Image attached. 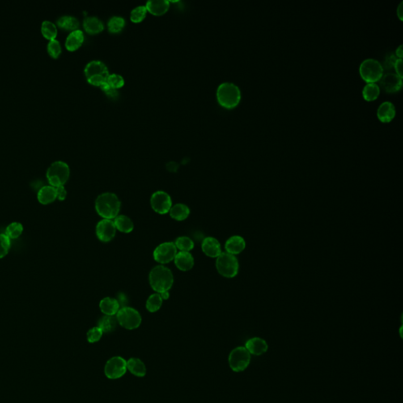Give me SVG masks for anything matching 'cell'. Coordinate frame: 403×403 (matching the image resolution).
<instances>
[{"mask_svg":"<svg viewBox=\"0 0 403 403\" xmlns=\"http://www.w3.org/2000/svg\"><path fill=\"white\" fill-rule=\"evenodd\" d=\"M121 209V202L114 193L107 192L98 196L95 201V210L104 219H115Z\"/></svg>","mask_w":403,"mask_h":403,"instance_id":"cell-1","label":"cell"},{"mask_svg":"<svg viewBox=\"0 0 403 403\" xmlns=\"http://www.w3.org/2000/svg\"><path fill=\"white\" fill-rule=\"evenodd\" d=\"M149 281L153 290L156 292L169 291L173 285V276L168 268L163 265H158L150 271Z\"/></svg>","mask_w":403,"mask_h":403,"instance_id":"cell-2","label":"cell"},{"mask_svg":"<svg viewBox=\"0 0 403 403\" xmlns=\"http://www.w3.org/2000/svg\"><path fill=\"white\" fill-rule=\"evenodd\" d=\"M218 103L228 109H231L239 104L241 99V91L235 84L225 82L219 85L217 91Z\"/></svg>","mask_w":403,"mask_h":403,"instance_id":"cell-3","label":"cell"},{"mask_svg":"<svg viewBox=\"0 0 403 403\" xmlns=\"http://www.w3.org/2000/svg\"><path fill=\"white\" fill-rule=\"evenodd\" d=\"M87 81L95 86H103L109 77L107 65L100 61H91L87 64L85 69Z\"/></svg>","mask_w":403,"mask_h":403,"instance_id":"cell-4","label":"cell"},{"mask_svg":"<svg viewBox=\"0 0 403 403\" xmlns=\"http://www.w3.org/2000/svg\"><path fill=\"white\" fill-rule=\"evenodd\" d=\"M47 177L54 188L63 186L69 177V166L61 161L53 162L47 171Z\"/></svg>","mask_w":403,"mask_h":403,"instance_id":"cell-5","label":"cell"},{"mask_svg":"<svg viewBox=\"0 0 403 403\" xmlns=\"http://www.w3.org/2000/svg\"><path fill=\"white\" fill-rule=\"evenodd\" d=\"M216 267L218 273L226 277L233 278L239 272V262L235 255L224 252L217 258Z\"/></svg>","mask_w":403,"mask_h":403,"instance_id":"cell-6","label":"cell"},{"mask_svg":"<svg viewBox=\"0 0 403 403\" xmlns=\"http://www.w3.org/2000/svg\"><path fill=\"white\" fill-rule=\"evenodd\" d=\"M360 74L368 83H374L380 80L383 73V65L378 60L367 58L359 66Z\"/></svg>","mask_w":403,"mask_h":403,"instance_id":"cell-7","label":"cell"},{"mask_svg":"<svg viewBox=\"0 0 403 403\" xmlns=\"http://www.w3.org/2000/svg\"><path fill=\"white\" fill-rule=\"evenodd\" d=\"M251 355L245 346H238L231 350L229 356V363L232 371L243 372L251 363Z\"/></svg>","mask_w":403,"mask_h":403,"instance_id":"cell-8","label":"cell"},{"mask_svg":"<svg viewBox=\"0 0 403 403\" xmlns=\"http://www.w3.org/2000/svg\"><path fill=\"white\" fill-rule=\"evenodd\" d=\"M116 318L121 326L129 330L139 328L142 322V317L140 313L137 310L128 307L120 309Z\"/></svg>","mask_w":403,"mask_h":403,"instance_id":"cell-9","label":"cell"},{"mask_svg":"<svg viewBox=\"0 0 403 403\" xmlns=\"http://www.w3.org/2000/svg\"><path fill=\"white\" fill-rule=\"evenodd\" d=\"M127 371V362L121 357H114L107 361L106 364L105 375L111 379L121 378Z\"/></svg>","mask_w":403,"mask_h":403,"instance_id":"cell-10","label":"cell"},{"mask_svg":"<svg viewBox=\"0 0 403 403\" xmlns=\"http://www.w3.org/2000/svg\"><path fill=\"white\" fill-rule=\"evenodd\" d=\"M177 254L176 246L172 242L162 243L154 251V259L161 264H166L174 260Z\"/></svg>","mask_w":403,"mask_h":403,"instance_id":"cell-11","label":"cell"},{"mask_svg":"<svg viewBox=\"0 0 403 403\" xmlns=\"http://www.w3.org/2000/svg\"><path fill=\"white\" fill-rule=\"evenodd\" d=\"M151 207L159 214H166L172 207V200L168 194L165 192H154L150 198Z\"/></svg>","mask_w":403,"mask_h":403,"instance_id":"cell-12","label":"cell"},{"mask_svg":"<svg viewBox=\"0 0 403 403\" xmlns=\"http://www.w3.org/2000/svg\"><path fill=\"white\" fill-rule=\"evenodd\" d=\"M116 227L111 220L103 219L96 226V235L99 240L107 243L112 240L116 235Z\"/></svg>","mask_w":403,"mask_h":403,"instance_id":"cell-13","label":"cell"},{"mask_svg":"<svg viewBox=\"0 0 403 403\" xmlns=\"http://www.w3.org/2000/svg\"><path fill=\"white\" fill-rule=\"evenodd\" d=\"M380 85L387 92L399 91L403 85V78L395 73H387L380 78Z\"/></svg>","mask_w":403,"mask_h":403,"instance_id":"cell-14","label":"cell"},{"mask_svg":"<svg viewBox=\"0 0 403 403\" xmlns=\"http://www.w3.org/2000/svg\"><path fill=\"white\" fill-rule=\"evenodd\" d=\"M245 347L250 354L252 355L259 356L265 354L268 350V344L266 341L260 337H254L247 340Z\"/></svg>","mask_w":403,"mask_h":403,"instance_id":"cell-15","label":"cell"},{"mask_svg":"<svg viewBox=\"0 0 403 403\" xmlns=\"http://www.w3.org/2000/svg\"><path fill=\"white\" fill-rule=\"evenodd\" d=\"M202 249L204 254L210 258H218L222 252V247L218 239L214 237H207L204 239L202 244Z\"/></svg>","mask_w":403,"mask_h":403,"instance_id":"cell-16","label":"cell"},{"mask_svg":"<svg viewBox=\"0 0 403 403\" xmlns=\"http://www.w3.org/2000/svg\"><path fill=\"white\" fill-rule=\"evenodd\" d=\"M225 247L227 253L232 255H239L246 248L245 239L240 235H233L228 239Z\"/></svg>","mask_w":403,"mask_h":403,"instance_id":"cell-17","label":"cell"},{"mask_svg":"<svg viewBox=\"0 0 403 403\" xmlns=\"http://www.w3.org/2000/svg\"><path fill=\"white\" fill-rule=\"evenodd\" d=\"M395 115V107L389 101L382 103L377 109V117L383 122H389Z\"/></svg>","mask_w":403,"mask_h":403,"instance_id":"cell-18","label":"cell"},{"mask_svg":"<svg viewBox=\"0 0 403 403\" xmlns=\"http://www.w3.org/2000/svg\"><path fill=\"white\" fill-rule=\"evenodd\" d=\"M146 10L154 15H162L166 14L170 8V2L166 0H152L148 1L146 4Z\"/></svg>","mask_w":403,"mask_h":403,"instance_id":"cell-19","label":"cell"},{"mask_svg":"<svg viewBox=\"0 0 403 403\" xmlns=\"http://www.w3.org/2000/svg\"><path fill=\"white\" fill-rule=\"evenodd\" d=\"M174 261L175 265L180 270L188 271L193 268L194 258L189 252L180 251V253L176 254Z\"/></svg>","mask_w":403,"mask_h":403,"instance_id":"cell-20","label":"cell"},{"mask_svg":"<svg viewBox=\"0 0 403 403\" xmlns=\"http://www.w3.org/2000/svg\"><path fill=\"white\" fill-rule=\"evenodd\" d=\"M99 307H100L101 311L104 315H108V316H115V315H117L121 307L116 298L107 297L101 300Z\"/></svg>","mask_w":403,"mask_h":403,"instance_id":"cell-21","label":"cell"},{"mask_svg":"<svg viewBox=\"0 0 403 403\" xmlns=\"http://www.w3.org/2000/svg\"><path fill=\"white\" fill-rule=\"evenodd\" d=\"M84 39H85V36L81 30L77 29L72 31L66 38L65 47L69 51H71V52L75 51L81 47V44H83Z\"/></svg>","mask_w":403,"mask_h":403,"instance_id":"cell-22","label":"cell"},{"mask_svg":"<svg viewBox=\"0 0 403 403\" xmlns=\"http://www.w3.org/2000/svg\"><path fill=\"white\" fill-rule=\"evenodd\" d=\"M37 198L40 203L44 205L51 203L57 199L56 188L52 186L42 187L38 192Z\"/></svg>","mask_w":403,"mask_h":403,"instance_id":"cell-23","label":"cell"},{"mask_svg":"<svg viewBox=\"0 0 403 403\" xmlns=\"http://www.w3.org/2000/svg\"><path fill=\"white\" fill-rule=\"evenodd\" d=\"M127 370H129L131 374L139 377H143L146 375V366L144 363L139 358H130L127 362Z\"/></svg>","mask_w":403,"mask_h":403,"instance_id":"cell-24","label":"cell"},{"mask_svg":"<svg viewBox=\"0 0 403 403\" xmlns=\"http://www.w3.org/2000/svg\"><path fill=\"white\" fill-rule=\"evenodd\" d=\"M84 28L86 32L91 34H96L102 32L104 28L103 22L95 17H88L84 21Z\"/></svg>","mask_w":403,"mask_h":403,"instance_id":"cell-25","label":"cell"},{"mask_svg":"<svg viewBox=\"0 0 403 403\" xmlns=\"http://www.w3.org/2000/svg\"><path fill=\"white\" fill-rule=\"evenodd\" d=\"M114 223H115L116 230L121 231V232H124V233H129L134 229V226H133L132 220L128 218L127 216L117 215L115 218Z\"/></svg>","mask_w":403,"mask_h":403,"instance_id":"cell-26","label":"cell"},{"mask_svg":"<svg viewBox=\"0 0 403 403\" xmlns=\"http://www.w3.org/2000/svg\"><path fill=\"white\" fill-rule=\"evenodd\" d=\"M170 214L173 219L181 222L188 218L190 214V210L184 204H176L170 209Z\"/></svg>","mask_w":403,"mask_h":403,"instance_id":"cell-27","label":"cell"},{"mask_svg":"<svg viewBox=\"0 0 403 403\" xmlns=\"http://www.w3.org/2000/svg\"><path fill=\"white\" fill-rule=\"evenodd\" d=\"M117 318L115 316L105 315L99 319L98 321V327L103 331V332L108 333L115 330L117 327Z\"/></svg>","mask_w":403,"mask_h":403,"instance_id":"cell-28","label":"cell"},{"mask_svg":"<svg viewBox=\"0 0 403 403\" xmlns=\"http://www.w3.org/2000/svg\"><path fill=\"white\" fill-rule=\"evenodd\" d=\"M58 26L67 30H77L79 27V21L75 17L70 16V15H63L60 17L57 20Z\"/></svg>","mask_w":403,"mask_h":403,"instance_id":"cell-29","label":"cell"},{"mask_svg":"<svg viewBox=\"0 0 403 403\" xmlns=\"http://www.w3.org/2000/svg\"><path fill=\"white\" fill-rule=\"evenodd\" d=\"M379 91L380 89L378 85L375 83H368L363 87L362 95L366 100L373 101L379 96Z\"/></svg>","mask_w":403,"mask_h":403,"instance_id":"cell-30","label":"cell"},{"mask_svg":"<svg viewBox=\"0 0 403 403\" xmlns=\"http://www.w3.org/2000/svg\"><path fill=\"white\" fill-rule=\"evenodd\" d=\"M41 32L48 40H54L57 36V27L53 22L48 20L44 21L42 23Z\"/></svg>","mask_w":403,"mask_h":403,"instance_id":"cell-31","label":"cell"},{"mask_svg":"<svg viewBox=\"0 0 403 403\" xmlns=\"http://www.w3.org/2000/svg\"><path fill=\"white\" fill-rule=\"evenodd\" d=\"M162 298L159 294H153L146 301V310L150 313L157 312L162 305Z\"/></svg>","mask_w":403,"mask_h":403,"instance_id":"cell-32","label":"cell"},{"mask_svg":"<svg viewBox=\"0 0 403 403\" xmlns=\"http://www.w3.org/2000/svg\"><path fill=\"white\" fill-rule=\"evenodd\" d=\"M125 22L124 18L121 17H113L110 19L108 22V29L110 32L113 33L121 32V30L125 27Z\"/></svg>","mask_w":403,"mask_h":403,"instance_id":"cell-33","label":"cell"},{"mask_svg":"<svg viewBox=\"0 0 403 403\" xmlns=\"http://www.w3.org/2000/svg\"><path fill=\"white\" fill-rule=\"evenodd\" d=\"M174 244L176 246V249H179L180 251H184V252H189L190 251H192L195 246L192 239L187 236L177 238Z\"/></svg>","mask_w":403,"mask_h":403,"instance_id":"cell-34","label":"cell"},{"mask_svg":"<svg viewBox=\"0 0 403 403\" xmlns=\"http://www.w3.org/2000/svg\"><path fill=\"white\" fill-rule=\"evenodd\" d=\"M23 231V226L18 222H14L9 225L6 229V235L9 239H17L22 235Z\"/></svg>","mask_w":403,"mask_h":403,"instance_id":"cell-35","label":"cell"},{"mask_svg":"<svg viewBox=\"0 0 403 403\" xmlns=\"http://www.w3.org/2000/svg\"><path fill=\"white\" fill-rule=\"evenodd\" d=\"M104 85L109 86L110 87H112L114 89L121 88V87L125 85V80L118 74H111L107 78V82Z\"/></svg>","mask_w":403,"mask_h":403,"instance_id":"cell-36","label":"cell"},{"mask_svg":"<svg viewBox=\"0 0 403 403\" xmlns=\"http://www.w3.org/2000/svg\"><path fill=\"white\" fill-rule=\"evenodd\" d=\"M146 12H147V10H146V6H137L136 8L133 9L132 12H131V21L135 22V23L142 22L146 17Z\"/></svg>","mask_w":403,"mask_h":403,"instance_id":"cell-37","label":"cell"},{"mask_svg":"<svg viewBox=\"0 0 403 403\" xmlns=\"http://www.w3.org/2000/svg\"><path fill=\"white\" fill-rule=\"evenodd\" d=\"M10 247V239L6 234H0V259L8 254Z\"/></svg>","mask_w":403,"mask_h":403,"instance_id":"cell-38","label":"cell"},{"mask_svg":"<svg viewBox=\"0 0 403 403\" xmlns=\"http://www.w3.org/2000/svg\"><path fill=\"white\" fill-rule=\"evenodd\" d=\"M48 51L50 56H52V57H58L61 52V47L59 41L56 40V39L50 40L48 44Z\"/></svg>","mask_w":403,"mask_h":403,"instance_id":"cell-39","label":"cell"},{"mask_svg":"<svg viewBox=\"0 0 403 403\" xmlns=\"http://www.w3.org/2000/svg\"><path fill=\"white\" fill-rule=\"evenodd\" d=\"M103 333V331L101 330L99 327L91 328L87 332V338L88 342L91 344L98 342L102 338Z\"/></svg>","mask_w":403,"mask_h":403,"instance_id":"cell-40","label":"cell"},{"mask_svg":"<svg viewBox=\"0 0 403 403\" xmlns=\"http://www.w3.org/2000/svg\"><path fill=\"white\" fill-rule=\"evenodd\" d=\"M101 88H102V90H103L108 96L111 97V98L116 97L117 95V89L112 88V87H110L109 86H107V85H103V86H101Z\"/></svg>","mask_w":403,"mask_h":403,"instance_id":"cell-41","label":"cell"},{"mask_svg":"<svg viewBox=\"0 0 403 403\" xmlns=\"http://www.w3.org/2000/svg\"><path fill=\"white\" fill-rule=\"evenodd\" d=\"M394 67H395L396 74L403 78V59L402 58H397L395 60Z\"/></svg>","mask_w":403,"mask_h":403,"instance_id":"cell-42","label":"cell"},{"mask_svg":"<svg viewBox=\"0 0 403 403\" xmlns=\"http://www.w3.org/2000/svg\"><path fill=\"white\" fill-rule=\"evenodd\" d=\"M56 196H57L58 199L61 200V201L65 200L67 193H66V191H65L64 186H59V187H57V188H56Z\"/></svg>","mask_w":403,"mask_h":403,"instance_id":"cell-43","label":"cell"},{"mask_svg":"<svg viewBox=\"0 0 403 403\" xmlns=\"http://www.w3.org/2000/svg\"><path fill=\"white\" fill-rule=\"evenodd\" d=\"M403 2H400V3H399V6H398V8H397V14H398V16H399V19H400V20H403Z\"/></svg>","mask_w":403,"mask_h":403,"instance_id":"cell-44","label":"cell"},{"mask_svg":"<svg viewBox=\"0 0 403 403\" xmlns=\"http://www.w3.org/2000/svg\"><path fill=\"white\" fill-rule=\"evenodd\" d=\"M403 45L399 46V48H397L396 49V56L397 57H399V58H403Z\"/></svg>","mask_w":403,"mask_h":403,"instance_id":"cell-45","label":"cell"},{"mask_svg":"<svg viewBox=\"0 0 403 403\" xmlns=\"http://www.w3.org/2000/svg\"><path fill=\"white\" fill-rule=\"evenodd\" d=\"M161 297H162V300H167L170 298V293L169 291H165V292L160 293Z\"/></svg>","mask_w":403,"mask_h":403,"instance_id":"cell-46","label":"cell"},{"mask_svg":"<svg viewBox=\"0 0 403 403\" xmlns=\"http://www.w3.org/2000/svg\"><path fill=\"white\" fill-rule=\"evenodd\" d=\"M121 298H124V297H125V295H124V294H121ZM121 303H122V300H121V302H120V303H119V305H120V307H121ZM125 304H126V303H125V302H124V300H123V305H124V307H125Z\"/></svg>","mask_w":403,"mask_h":403,"instance_id":"cell-47","label":"cell"}]
</instances>
